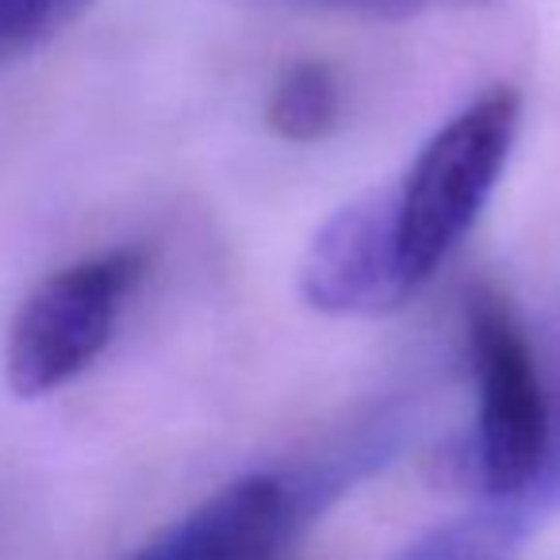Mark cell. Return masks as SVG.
<instances>
[{
	"label": "cell",
	"instance_id": "cell-1",
	"mask_svg": "<svg viewBox=\"0 0 560 560\" xmlns=\"http://www.w3.org/2000/svg\"><path fill=\"white\" fill-rule=\"evenodd\" d=\"M522 127V93L491 85L450 116L415 154L396 196L399 261L419 292L483 215Z\"/></svg>",
	"mask_w": 560,
	"mask_h": 560
},
{
	"label": "cell",
	"instance_id": "cell-2",
	"mask_svg": "<svg viewBox=\"0 0 560 560\" xmlns=\"http://www.w3.org/2000/svg\"><path fill=\"white\" fill-rule=\"evenodd\" d=\"M147 277V254L112 246L43 277L16 307L4 342V376L20 399L78 381L108 350L124 307Z\"/></svg>",
	"mask_w": 560,
	"mask_h": 560
},
{
	"label": "cell",
	"instance_id": "cell-3",
	"mask_svg": "<svg viewBox=\"0 0 560 560\" xmlns=\"http://www.w3.org/2000/svg\"><path fill=\"white\" fill-rule=\"evenodd\" d=\"M468 358L476 369V460L491 499L518 503L552 453V411L534 346L503 292L480 289L465 300Z\"/></svg>",
	"mask_w": 560,
	"mask_h": 560
},
{
	"label": "cell",
	"instance_id": "cell-4",
	"mask_svg": "<svg viewBox=\"0 0 560 560\" xmlns=\"http://www.w3.org/2000/svg\"><path fill=\"white\" fill-rule=\"evenodd\" d=\"M300 296L335 319H376L419 296L399 261L392 185L353 196L315 231L300 261Z\"/></svg>",
	"mask_w": 560,
	"mask_h": 560
},
{
	"label": "cell",
	"instance_id": "cell-5",
	"mask_svg": "<svg viewBox=\"0 0 560 560\" xmlns=\"http://www.w3.org/2000/svg\"><path fill=\"white\" fill-rule=\"evenodd\" d=\"M296 491L277 476H242L158 529L127 560H277L296 529Z\"/></svg>",
	"mask_w": 560,
	"mask_h": 560
},
{
	"label": "cell",
	"instance_id": "cell-6",
	"mask_svg": "<svg viewBox=\"0 0 560 560\" xmlns=\"http://www.w3.org/2000/svg\"><path fill=\"white\" fill-rule=\"evenodd\" d=\"M342 119V81L319 58L284 66L265 101V127L284 142H319Z\"/></svg>",
	"mask_w": 560,
	"mask_h": 560
},
{
	"label": "cell",
	"instance_id": "cell-7",
	"mask_svg": "<svg viewBox=\"0 0 560 560\" xmlns=\"http://www.w3.org/2000/svg\"><path fill=\"white\" fill-rule=\"evenodd\" d=\"M522 537V511L495 499V506L442 522L419 534L396 560H511Z\"/></svg>",
	"mask_w": 560,
	"mask_h": 560
},
{
	"label": "cell",
	"instance_id": "cell-8",
	"mask_svg": "<svg viewBox=\"0 0 560 560\" xmlns=\"http://www.w3.org/2000/svg\"><path fill=\"white\" fill-rule=\"evenodd\" d=\"M93 0H0V66L55 39Z\"/></svg>",
	"mask_w": 560,
	"mask_h": 560
},
{
	"label": "cell",
	"instance_id": "cell-9",
	"mask_svg": "<svg viewBox=\"0 0 560 560\" xmlns=\"http://www.w3.org/2000/svg\"><path fill=\"white\" fill-rule=\"evenodd\" d=\"M272 4H292L307 12H338V16H361V20H384L399 24L427 9H442V0H272Z\"/></svg>",
	"mask_w": 560,
	"mask_h": 560
},
{
	"label": "cell",
	"instance_id": "cell-10",
	"mask_svg": "<svg viewBox=\"0 0 560 560\" xmlns=\"http://www.w3.org/2000/svg\"><path fill=\"white\" fill-rule=\"evenodd\" d=\"M476 4H491V0H442V9H476Z\"/></svg>",
	"mask_w": 560,
	"mask_h": 560
}]
</instances>
